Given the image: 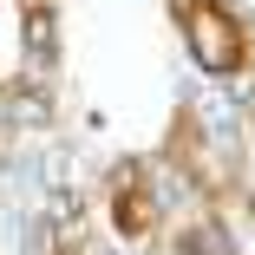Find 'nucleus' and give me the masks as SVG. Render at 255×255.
I'll use <instances>...</instances> for the list:
<instances>
[{
  "mask_svg": "<svg viewBox=\"0 0 255 255\" xmlns=\"http://www.w3.org/2000/svg\"><path fill=\"white\" fill-rule=\"evenodd\" d=\"M190 33H196V53H203L210 72H229V66H236L242 33H236V20L216 7V0H190Z\"/></svg>",
  "mask_w": 255,
  "mask_h": 255,
  "instance_id": "obj_1",
  "label": "nucleus"
}]
</instances>
